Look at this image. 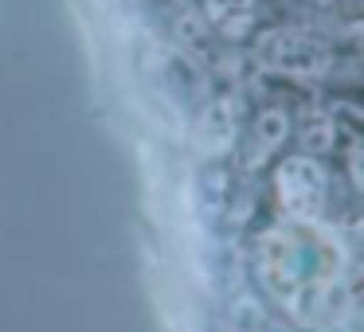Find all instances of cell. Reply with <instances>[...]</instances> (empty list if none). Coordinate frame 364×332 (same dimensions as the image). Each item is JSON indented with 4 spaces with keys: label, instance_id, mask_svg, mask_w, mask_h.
Here are the masks:
<instances>
[{
    "label": "cell",
    "instance_id": "cell-1",
    "mask_svg": "<svg viewBox=\"0 0 364 332\" xmlns=\"http://www.w3.org/2000/svg\"><path fill=\"white\" fill-rule=\"evenodd\" d=\"M262 282L306 324H337L345 313V289L333 277V258L306 231H274L259 246Z\"/></svg>",
    "mask_w": 364,
    "mask_h": 332
},
{
    "label": "cell",
    "instance_id": "cell-2",
    "mask_svg": "<svg viewBox=\"0 0 364 332\" xmlns=\"http://www.w3.org/2000/svg\"><path fill=\"white\" fill-rule=\"evenodd\" d=\"M255 59L267 71L286 74V79H317L329 71V48L301 28H274V32L259 35Z\"/></svg>",
    "mask_w": 364,
    "mask_h": 332
},
{
    "label": "cell",
    "instance_id": "cell-3",
    "mask_svg": "<svg viewBox=\"0 0 364 332\" xmlns=\"http://www.w3.org/2000/svg\"><path fill=\"white\" fill-rule=\"evenodd\" d=\"M278 196L298 219H317L329 204V176L314 157H290L278 168Z\"/></svg>",
    "mask_w": 364,
    "mask_h": 332
},
{
    "label": "cell",
    "instance_id": "cell-4",
    "mask_svg": "<svg viewBox=\"0 0 364 332\" xmlns=\"http://www.w3.org/2000/svg\"><path fill=\"white\" fill-rule=\"evenodd\" d=\"M259 4L255 0H204V20L228 40H243L255 28Z\"/></svg>",
    "mask_w": 364,
    "mask_h": 332
},
{
    "label": "cell",
    "instance_id": "cell-5",
    "mask_svg": "<svg viewBox=\"0 0 364 332\" xmlns=\"http://www.w3.org/2000/svg\"><path fill=\"white\" fill-rule=\"evenodd\" d=\"M235 133H239V121H235V106L228 98L220 102H208L200 110V141H204L208 153H223L235 145Z\"/></svg>",
    "mask_w": 364,
    "mask_h": 332
},
{
    "label": "cell",
    "instance_id": "cell-6",
    "mask_svg": "<svg viewBox=\"0 0 364 332\" xmlns=\"http://www.w3.org/2000/svg\"><path fill=\"white\" fill-rule=\"evenodd\" d=\"M286 133H290V118H286L282 110H262L259 121H255V129H251V149H247L251 165H262V160L286 141Z\"/></svg>",
    "mask_w": 364,
    "mask_h": 332
},
{
    "label": "cell",
    "instance_id": "cell-7",
    "mask_svg": "<svg viewBox=\"0 0 364 332\" xmlns=\"http://www.w3.org/2000/svg\"><path fill=\"white\" fill-rule=\"evenodd\" d=\"M314 4H333V0H314Z\"/></svg>",
    "mask_w": 364,
    "mask_h": 332
}]
</instances>
